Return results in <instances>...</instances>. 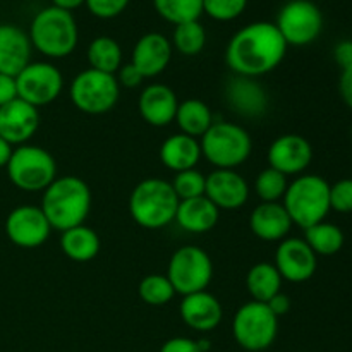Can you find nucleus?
I'll use <instances>...</instances> for the list:
<instances>
[{
	"label": "nucleus",
	"mask_w": 352,
	"mask_h": 352,
	"mask_svg": "<svg viewBox=\"0 0 352 352\" xmlns=\"http://www.w3.org/2000/svg\"><path fill=\"white\" fill-rule=\"evenodd\" d=\"M287 47L275 23H251L230 38L226 50L227 67L236 76L256 79L280 65Z\"/></svg>",
	"instance_id": "obj_1"
},
{
	"label": "nucleus",
	"mask_w": 352,
	"mask_h": 352,
	"mask_svg": "<svg viewBox=\"0 0 352 352\" xmlns=\"http://www.w3.org/2000/svg\"><path fill=\"white\" fill-rule=\"evenodd\" d=\"M41 212L47 217L52 229H72L85 223L91 210V191L82 179L76 175L57 177L43 191Z\"/></svg>",
	"instance_id": "obj_2"
},
{
	"label": "nucleus",
	"mask_w": 352,
	"mask_h": 352,
	"mask_svg": "<svg viewBox=\"0 0 352 352\" xmlns=\"http://www.w3.org/2000/svg\"><path fill=\"white\" fill-rule=\"evenodd\" d=\"M179 198L170 182L148 177L133 189L129 196V213L134 222L148 230L164 229L175 220Z\"/></svg>",
	"instance_id": "obj_3"
},
{
	"label": "nucleus",
	"mask_w": 352,
	"mask_h": 352,
	"mask_svg": "<svg viewBox=\"0 0 352 352\" xmlns=\"http://www.w3.org/2000/svg\"><path fill=\"white\" fill-rule=\"evenodd\" d=\"M28 36L41 55L64 58L78 47L79 31L72 12L50 6L33 17Z\"/></svg>",
	"instance_id": "obj_4"
},
{
	"label": "nucleus",
	"mask_w": 352,
	"mask_h": 352,
	"mask_svg": "<svg viewBox=\"0 0 352 352\" xmlns=\"http://www.w3.org/2000/svg\"><path fill=\"white\" fill-rule=\"evenodd\" d=\"M284 208L301 229L323 222L330 212V184L315 174L296 177L284 195Z\"/></svg>",
	"instance_id": "obj_5"
},
{
	"label": "nucleus",
	"mask_w": 352,
	"mask_h": 352,
	"mask_svg": "<svg viewBox=\"0 0 352 352\" xmlns=\"http://www.w3.org/2000/svg\"><path fill=\"white\" fill-rule=\"evenodd\" d=\"M201 157H205L215 168L236 170L250 158L253 141L243 126L234 122H213L199 141Z\"/></svg>",
	"instance_id": "obj_6"
},
{
	"label": "nucleus",
	"mask_w": 352,
	"mask_h": 352,
	"mask_svg": "<svg viewBox=\"0 0 352 352\" xmlns=\"http://www.w3.org/2000/svg\"><path fill=\"white\" fill-rule=\"evenodd\" d=\"M6 168L9 181L26 192L45 191L57 179L55 158L45 148L34 144L14 148Z\"/></svg>",
	"instance_id": "obj_7"
},
{
	"label": "nucleus",
	"mask_w": 352,
	"mask_h": 352,
	"mask_svg": "<svg viewBox=\"0 0 352 352\" xmlns=\"http://www.w3.org/2000/svg\"><path fill=\"white\" fill-rule=\"evenodd\" d=\"M71 102L79 112L88 116H102L117 105L120 85L113 74L86 69L72 79L69 86Z\"/></svg>",
	"instance_id": "obj_8"
},
{
	"label": "nucleus",
	"mask_w": 352,
	"mask_h": 352,
	"mask_svg": "<svg viewBox=\"0 0 352 352\" xmlns=\"http://www.w3.org/2000/svg\"><path fill=\"white\" fill-rule=\"evenodd\" d=\"M232 333L236 342L250 352H261L272 346L278 333V318L267 302L250 301L234 315Z\"/></svg>",
	"instance_id": "obj_9"
},
{
	"label": "nucleus",
	"mask_w": 352,
	"mask_h": 352,
	"mask_svg": "<svg viewBox=\"0 0 352 352\" xmlns=\"http://www.w3.org/2000/svg\"><path fill=\"white\" fill-rule=\"evenodd\" d=\"M213 277L212 258L196 246H182L170 256L167 278L175 294L189 296L206 291Z\"/></svg>",
	"instance_id": "obj_10"
},
{
	"label": "nucleus",
	"mask_w": 352,
	"mask_h": 352,
	"mask_svg": "<svg viewBox=\"0 0 352 352\" xmlns=\"http://www.w3.org/2000/svg\"><path fill=\"white\" fill-rule=\"evenodd\" d=\"M275 26L285 43L306 47L322 34L323 14L311 0H291L280 9Z\"/></svg>",
	"instance_id": "obj_11"
},
{
	"label": "nucleus",
	"mask_w": 352,
	"mask_h": 352,
	"mask_svg": "<svg viewBox=\"0 0 352 352\" xmlns=\"http://www.w3.org/2000/svg\"><path fill=\"white\" fill-rule=\"evenodd\" d=\"M17 98L40 107L55 102L64 88L62 72L50 62H30L16 76Z\"/></svg>",
	"instance_id": "obj_12"
},
{
	"label": "nucleus",
	"mask_w": 352,
	"mask_h": 352,
	"mask_svg": "<svg viewBox=\"0 0 352 352\" xmlns=\"http://www.w3.org/2000/svg\"><path fill=\"white\" fill-rule=\"evenodd\" d=\"M52 227L40 206L23 205L7 215L6 234L12 244L24 250H34L47 243Z\"/></svg>",
	"instance_id": "obj_13"
},
{
	"label": "nucleus",
	"mask_w": 352,
	"mask_h": 352,
	"mask_svg": "<svg viewBox=\"0 0 352 352\" xmlns=\"http://www.w3.org/2000/svg\"><path fill=\"white\" fill-rule=\"evenodd\" d=\"M318 260L305 239L285 237L280 241L275 253V268L280 274L282 280L301 284L315 275Z\"/></svg>",
	"instance_id": "obj_14"
},
{
	"label": "nucleus",
	"mask_w": 352,
	"mask_h": 352,
	"mask_svg": "<svg viewBox=\"0 0 352 352\" xmlns=\"http://www.w3.org/2000/svg\"><path fill=\"white\" fill-rule=\"evenodd\" d=\"M268 167L284 175H301L313 160V146L305 136L284 134L270 144L267 153Z\"/></svg>",
	"instance_id": "obj_15"
},
{
	"label": "nucleus",
	"mask_w": 352,
	"mask_h": 352,
	"mask_svg": "<svg viewBox=\"0 0 352 352\" xmlns=\"http://www.w3.org/2000/svg\"><path fill=\"white\" fill-rule=\"evenodd\" d=\"M205 196L219 210H239L250 198V186L236 170L215 168L206 175Z\"/></svg>",
	"instance_id": "obj_16"
},
{
	"label": "nucleus",
	"mask_w": 352,
	"mask_h": 352,
	"mask_svg": "<svg viewBox=\"0 0 352 352\" xmlns=\"http://www.w3.org/2000/svg\"><path fill=\"white\" fill-rule=\"evenodd\" d=\"M40 113L36 107L16 98L0 107V138L17 146L26 144L36 134Z\"/></svg>",
	"instance_id": "obj_17"
},
{
	"label": "nucleus",
	"mask_w": 352,
	"mask_h": 352,
	"mask_svg": "<svg viewBox=\"0 0 352 352\" xmlns=\"http://www.w3.org/2000/svg\"><path fill=\"white\" fill-rule=\"evenodd\" d=\"M226 102L234 113L246 119H258L268 109V96L263 86L256 79L236 74L226 85Z\"/></svg>",
	"instance_id": "obj_18"
},
{
	"label": "nucleus",
	"mask_w": 352,
	"mask_h": 352,
	"mask_svg": "<svg viewBox=\"0 0 352 352\" xmlns=\"http://www.w3.org/2000/svg\"><path fill=\"white\" fill-rule=\"evenodd\" d=\"M172 50L174 47L167 36L160 33H146L134 45L131 64L140 69L144 78H155L170 64Z\"/></svg>",
	"instance_id": "obj_19"
},
{
	"label": "nucleus",
	"mask_w": 352,
	"mask_h": 352,
	"mask_svg": "<svg viewBox=\"0 0 352 352\" xmlns=\"http://www.w3.org/2000/svg\"><path fill=\"white\" fill-rule=\"evenodd\" d=\"M179 313H181L182 322L189 329L201 333L215 330L223 318V309L220 301L206 291L184 296Z\"/></svg>",
	"instance_id": "obj_20"
},
{
	"label": "nucleus",
	"mask_w": 352,
	"mask_h": 352,
	"mask_svg": "<svg viewBox=\"0 0 352 352\" xmlns=\"http://www.w3.org/2000/svg\"><path fill=\"white\" fill-rule=\"evenodd\" d=\"M138 109L144 122L153 127H165L175 120L179 100L174 89L155 82L141 91Z\"/></svg>",
	"instance_id": "obj_21"
},
{
	"label": "nucleus",
	"mask_w": 352,
	"mask_h": 352,
	"mask_svg": "<svg viewBox=\"0 0 352 352\" xmlns=\"http://www.w3.org/2000/svg\"><path fill=\"white\" fill-rule=\"evenodd\" d=\"M30 36L14 24H0V74L16 78L31 62Z\"/></svg>",
	"instance_id": "obj_22"
},
{
	"label": "nucleus",
	"mask_w": 352,
	"mask_h": 352,
	"mask_svg": "<svg viewBox=\"0 0 352 352\" xmlns=\"http://www.w3.org/2000/svg\"><path fill=\"white\" fill-rule=\"evenodd\" d=\"M292 226L294 223L282 203H260L250 217L251 232L267 243L284 241Z\"/></svg>",
	"instance_id": "obj_23"
},
{
	"label": "nucleus",
	"mask_w": 352,
	"mask_h": 352,
	"mask_svg": "<svg viewBox=\"0 0 352 352\" xmlns=\"http://www.w3.org/2000/svg\"><path fill=\"white\" fill-rule=\"evenodd\" d=\"M220 210L206 196L191 199H181L175 213L179 227L192 234L210 232L217 226Z\"/></svg>",
	"instance_id": "obj_24"
},
{
	"label": "nucleus",
	"mask_w": 352,
	"mask_h": 352,
	"mask_svg": "<svg viewBox=\"0 0 352 352\" xmlns=\"http://www.w3.org/2000/svg\"><path fill=\"white\" fill-rule=\"evenodd\" d=\"M160 160L162 164L172 172L189 170L196 168V165L201 160V146L196 138L188 134H174L167 138L160 146Z\"/></svg>",
	"instance_id": "obj_25"
},
{
	"label": "nucleus",
	"mask_w": 352,
	"mask_h": 352,
	"mask_svg": "<svg viewBox=\"0 0 352 352\" xmlns=\"http://www.w3.org/2000/svg\"><path fill=\"white\" fill-rule=\"evenodd\" d=\"M100 237L91 227L78 226L72 229L64 230L60 234V250L69 260L78 261V263H88L95 260L100 253Z\"/></svg>",
	"instance_id": "obj_26"
},
{
	"label": "nucleus",
	"mask_w": 352,
	"mask_h": 352,
	"mask_svg": "<svg viewBox=\"0 0 352 352\" xmlns=\"http://www.w3.org/2000/svg\"><path fill=\"white\" fill-rule=\"evenodd\" d=\"M175 122L182 134L191 138H201L213 124V113L205 102L198 98H189L179 103Z\"/></svg>",
	"instance_id": "obj_27"
},
{
	"label": "nucleus",
	"mask_w": 352,
	"mask_h": 352,
	"mask_svg": "<svg viewBox=\"0 0 352 352\" xmlns=\"http://www.w3.org/2000/svg\"><path fill=\"white\" fill-rule=\"evenodd\" d=\"M282 282L284 280L275 265L267 263V261L251 267L246 277L248 291H250L253 301L258 302H268L274 296H277L280 292Z\"/></svg>",
	"instance_id": "obj_28"
},
{
	"label": "nucleus",
	"mask_w": 352,
	"mask_h": 352,
	"mask_svg": "<svg viewBox=\"0 0 352 352\" xmlns=\"http://www.w3.org/2000/svg\"><path fill=\"white\" fill-rule=\"evenodd\" d=\"M86 57L89 69L116 76L122 65V48L113 38L98 36L89 43Z\"/></svg>",
	"instance_id": "obj_29"
},
{
	"label": "nucleus",
	"mask_w": 352,
	"mask_h": 352,
	"mask_svg": "<svg viewBox=\"0 0 352 352\" xmlns=\"http://www.w3.org/2000/svg\"><path fill=\"white\" fill-rule=\"evenodd\" d=\"M305 241L316 256H333L342 250L344 232L339 226L323 220L305 229Z\"/></svg>",
	"instance_id": "obj_30"
},
{
	"label": "nucleus",
	"mask_w": 352,
	"mask_h": 352,
	"mask_svg": "<svg viewBox=\"0 0 352 352\" xmlns=\"http://www.w3.org/2000/svg\"><path fill=\"white\" fill-rule=\"evenodd\" d=\"M153 6L158 16L174 26L199 21L203 14V0H153Z\"/></svg>",
	"instance_id": "obj_31"
},
{
	"label": "nucleus",
	"mask_w": 352,
	"mask_h": 352,
	"mask_svg": "<svg viewBox=\"0 0 352 352\" xmlns=\"http://www.w3.org/2000/svg\"><path fill=\"white\" fill-rule=\"evenodd\" d=\"M172 47L186 57H195L205 48L206 31L199 21L177 24L172 34Z\"/></svg>",
	"instance_id": "obj_32"
},
{
	"label": "nucleus",
	"mask_w": 352,
	"mask_h": 352,
	"mask_svg": "<svg viewBox=\"0 0 352 352\" xmlns=\"http://www.w3.org/2000/svg\"><path fill=\"white\" fill-rule=\"evenodd\" d=\"M140 292L141 301L146 302L150 306H165L174 299L175 291L172 287L170 280L167 278V275L160 274H151L146 275L143 280L140 282Z\"/></svg>",
	"instance_id": "obj_33"
},
{
	"label": "nucleus",
	"mask_w": 352,
	"mask_h": 352,
	"mask_svg": "<svg viewBox=\"0 0 352 352\" xmlns=\"http://www.w3.org/2000/svg\"><path fill=\"white\" fill-rule=\"evenodd\" d=\"M287 186V175L275 170V168L267 167L258 174L256 181H254V191H256L261 203H278V199L284 198Z\"/></svg>",
	"instance_id": "obj_34"
},
{
	"label": "nucleus",
	"mask_w": 352,
	"mask_h": 352,
	"mask_svg": "<svg viewBox=\"0 0 352 352\" xmlns=\"http://www.w3.org/2000/svg\"><path fill=\"white\" fill-rule=\"evenodd\" d=\"M170 184L175 195H177L179 201L181 199L199 198V196H205L206 175H203L198 168H189V170L177 172Z\"/></svg>",
	"instance_id": "obj_35"
},
{
	"label": "nucleus",
	"mask_w": 352,
	"mask_h": 352,
	"mask_svg": "<svg viewBox=\"0 0 352 352\" xmlns=\"http://www.w3.org/2000/svg\"><path fill=\"white\" fill-rule=\"evenodd\" d=\"M246 7L248 0H203V12L222 23L237 19Z\"/></svg>",
	"instance_id": "obj_36"
},
{
	"label": "nucleus",
	"mask_w": 352,
	"mask_h": 352,
	"mask_svg": "<svg viewBox=\"0 0 352 352\" xmlns=\"http://www.w3.org/2000/svg\"><path fill=\"white\" fill-rule=\"evenodd\" d=\"M330 210L339 213L352 212V179H340L330 186Z\"/></svg>",
	"instance_id": "obj_37"
},
{
	"label": "nucleus",
	"mask_w": 352,
	"mask_h": 352,
	"mask_svg": "<svg viewBox=\"0 0 352 352\" xmlns=\"http://www.w3.org/2000/svg\"><path fill=\"white\" fill-rule=\"evenodd\" d=\"M85 6L89 12L100 19H113L126 10L129 0H86Z\"/></svg>",
	"instance_id": "obj_38"
},
{
	"label": "nucleus",
	"mask_w": 352,
	"mask_h": 352,
	"mask_svg": "<svg viewBox=\"0 0 352 352\" xmlns=\"http://www.w3.org/2000/svg\"><path fill=\"white\" fill-rule=\"evenodd\" d=\"M117 81L119 85L126 86V88H138L141 82L144 81V76L141 74V71L138 67H134L133 64H126V65H120V69L117 71Z\"/></svg>",
	"instance_id": "obj_39"
},
{
	"label": "nucleus",
	"mask_w": 352,
	"mask_h": 352,
	"mask_svg": "<svg viewBox=\"0 0 352 352\" xmlns=\"http://www.w3.org/2000/svg\"><path fill=\"white\" fill-rule=\"evenodd\" d=\"M160 352H201L198 342L188 337H174L162 346Z\"/></svg>",
	"instance_id": "obj_40"
},
{
	"label": "nucleus",
	"mask_w": 352,
	"mask_h": 352,
	"mask_svg": "<svg viewBox=\"0 0 352 352\" xmlns=\"http://www.w3.org/2000/svg\"><path fill=\"white\" fill-rule=\"evenodd\" d=\"M17 98L16 78L7 74H0V107L7 105L9 102Z\"/></svg>",
	"instance_id": "obj_41"
},
{
	"label": "nucleus",
	"mask_w": 352,
	"mask_h": 352,
	"mask_svg": "<svg viewBox=\"0 0 352 352\" xmlns=\"http://www.w3.org/2000/svg\"><path fill=\"white\" fill-rule=\"evenodd\" d=\"M333 58L340 69L352 67V41L344 40L337 43L333 48Z\"/></svg>",
	"instance_id": "obj_42"
},
{
	"label": "nucleus",
	"mask_w": 352,
	"mask_h": 352,
	"mask_svg": "<svg viewBox=\"0 0 352 352\" xmlns=\"http://www.w3.org/2000/svg\"><path fill=\"white\" fill-rule=\"evenodd\" d=\"M339 91L344 103H346L349 109H352V67L342 69V74H340L339 81Z\"/></svg>",
	"instance_id": "obj_43"
},
{
	"label": "nucleus",
	"mask_w": 352,
	"mask_h": 352,
	"mask_svg": "<svg viewBox=\"0 0 352 352\" xmlns=\"http://www.w3.org/2000/svg\"><path fill=\"white\" fill-rule=\"evenodd\" d=\"M267 306L277 318H280V316L287 315L289 309H291V299H289V296L278 292L277 296H274V298L267 302Z\"/></svg>",
	"instance_id": "obj_44"
},
{
	"label": "nucleus",
	"mask_w": 352,
	"mask_h": 352,
	"mask_svg": "<svg viewBox=\"0 0 352 352\" xmlns=\"http://www.w3.org/2000/svg\"><path fill=\"white\" fill-rule=\"evenodd\" d=\"M14 146L10 143H7L3 138H0V168H6L7 164L10 160V155H12Z\"/></svg>",
	"instance_id": "obj_45"
},
{
	"label": "nucleus",
	"mask_w": 352,
	"mask_h": 352,
	"mask_svg": "<svg viewBox=\"0 0 352 352\" xmlns=\"http://www.w3.org/2000/svg\"><path fill=\"white\" fill-rule=\"evenodd\" d=\"M86 0H52L54 7H58L62 10H67V12H72V10L79 9L81 6H85Z\"/></svg>",
	"instance_id": "obj_46"
},
{
	"label": "nucleus",
	"mask_w": 352,
	"mask_h": 352,
	"mask_svg": "<svg viewBox=\"0 0 352 352\" xmlns=\"http://www.w3.org/2000/svg\"><path fill=\"white\" fill-rule=\"evenodd\" d=\"M196 342H198V347L199 349H201V352H208L210 351V340H206V339H201V340H196Z\"/></svg>",
	"instance_id": "obj_47"
}]
</instances>
